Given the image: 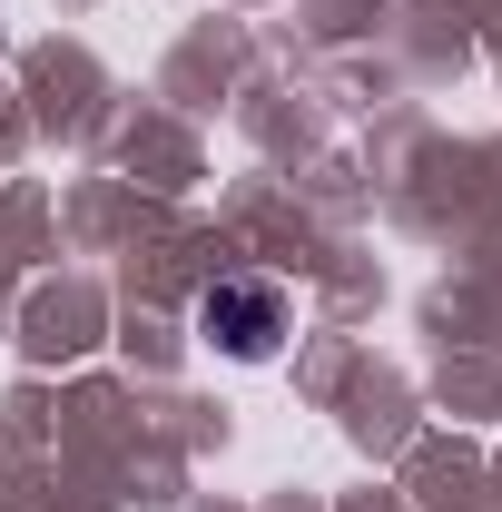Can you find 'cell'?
Returning <instances> with one entry per match:
<instances>
[{
  "label": "cell",
  "mask_w": 502,
  "mask_h": 512,
  "mask_svg": "<svg viewBox=\"0 0 502 512\" xmlns=\"http://www.w3.org/2000/svg\"><path fill=\"white\" fill-rule=\"evenodd\" d=\"M286 325H296V296H286L276 276H217V286L197 296V335H207L217 355H237V365H266V355L286 345Z\"/></svg>",
  "instance_id": "1"
}]
</instances>
